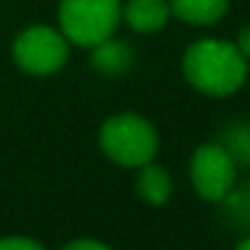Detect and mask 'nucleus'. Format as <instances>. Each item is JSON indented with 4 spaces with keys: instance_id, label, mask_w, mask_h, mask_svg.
<instances>
[{
    "instance_id": "9b49d317",
    "label": "nucleus",
    "mask_w": 250,
    "mask_h": 250,
    "mask_svg": "<svg viewBox=\"0 0 250 250\" xmlns=\"http://www.w3.org/2000/svg\"><path fill=\"white\" fill-rule=\"evenodd\" d=\"M0 250H44L42 243L25 238V235H8V238H0Z\"/></svg>"
},
{
    "instance_id": "7ed1b4c3",
    "label": "nucleus",
    "mask_w": 250,
    "mask_h": 250,
    "mask_svg": "<svg viewBox=\"0 0 250 250\" xmlns=\"http://www.w3.org/2000/svg\"><path fill=\"white\" fill-rule=\"evenodd\" d=\"M120 20V0H62L59 5V30L79 47H96L113 37Z\"/></svg>"
},
{
    "instance_id": "f8f14e48",
    "label": "nucleus",
    "mask_w": 250,
    "mask_h": 250,
    "mask_svg": "<svg viewBox=\"0 0 250 250\" xmlns=\"http://www.w3.org/2000/svg\"><path fill=\"white\" fill-rule=\"evenodd\" d=\"M62 250H110V248L93 238H76V240H69Z\"/></svg>"
},
{
    "instance_id": "423d86ee",
    "label": "nucleus",
    "mask_w": 250,
    "mask_h": 250,
    "mask_svg": "<svg viewBox=\"0 0 250 250\" xmlns=\"http://www.w3.org/2000/svg\"><path fill=\"white\" fill-rule=\"evenodd\" d=\"M172 18L169 0H128L123 5V20L135 32H157Z\"/></svg>"
},
{
    "instance_id": "39448f33",
    "label": "nucleus",
    "mask_w": 250,
    "mask_h": 250,
    "mask_svg": "<svg viewBox=\"0 0 250 250\" xmlns=\"http://www.w3.org/2000/svg\"><path fill=\"white\" fill-rule=\"evenodd\" d=\"M189 177L201 199L223 201L235 184V160L218 143L201 145L191 155Z\"/></svg>"
},
{
    "instance_id": "0eeeda50",
    "label": "nucleus",
    "mask_w": 250,
    "mask_h": 250,
    "mask_svg": "<svg viewBox=\"0 0 250 250\" xmlns=\"http://www.w3.org/2000/svg\"><path fill=\"white\" fill-rule=\"evenodd\" d=\"M172 15L189 25H216L228 13V0H169Z\"/></svg>"
},
{
    "instance_id": "1a4fd4ad",
    "label": "nucleus",
    "mask_w": 250,
    "mask_h": 250,
    "mask_svg": "<svg viewBox=\"0 0 250 250\" xmlns=\"http://www.w3.org/2000/svg\"><path fill=\"white\" fill-rule=\"evenodd\" d=\"M91 49H93V59L91 62L103 74H123L133 62V52L128 49V44L118 42L113 37L103 40L101 44H96Z\"/></svg>"
},
{
    "instance_id": "f257e3e1",
    "label": "nucleus",
    "mask_w": 250,
    "mask_h": 250,
    "mask_svg": "<svg viewBox=\"0 0 250 250\" xmlns=\"http://www.w3.org/2000/svg\"><path fill=\"white\" fill-rule=\"evenodd\" d=\"M187 81L206 96H230L248 79V59L233 42L199 40L187 47L182 62Z\"/></svg>"
},
{
    "instance_id": "9d476101",
    "label": "nucleus",
    "mask_w": 250,
    "mask_h": 250,
    "mask_svg": "<svg viewBox=\"0 0 250 250\" xmlns=\"http://www.w3.org/2000/svg\"><path fill=\"white\" fill-rule=\"evenodd\" d=\"M221 145L230 152V157L235 160V165L238 162L250 165V123L235 125V128L228 133L226 143H221Z\"/></svg>"
},
{
    "instance_id": "ddd939ff",
    "label": "nucleus",
    "mask_w": 250,
    "mask_h": 250,
    "mask_svg": "<svg viewBox=\"0 0 250 250\" xmlns=\"http://www.w3.org/2000/svg\"><path fill=\"white\" fill-rule=\"evenodd\" d=\"M235 47H238V52L250 62V25L248 27H243L240 32H238V40H235Z\"/></svg>"
},
{
    "instance_id": "20e7f679",
    "label": "nucleus",
    "mask_w": 250,
    "mask_h": 250,
    "mask_svg": "<svg viewBox=\"0 0 250 250\" xmlns=\"http://www.w3.org/2000/svg\"><path fill=\"white\" fill-rule=\"evenodd\" d=\"M13 57L22 71L32 76H47L66 64L69 40L62 35V30L35 25L18 35L13 44Z\"/></svg>"
},
{
    "instance_id": "4468645a",
    "label": "nucleus",
    "mask_w": 250,
    "mask_h": 250,
    "mask_svg": "<svg viewBox=\"0 0 250 250\" xmlns=\"http://www.w3.org/2000/svg\"><path fill=\"white\" fill-rule=\"evenodd\" d=\"M235 250H250V235H248V238H245V240H240V243H238V248H235Z\"/></svg>"
},
{
    "instance_id": "6e6552de",
    "label": "nucleus",
    "mask_w": 250,
    "mask_h": 250,
    "mask_svg": "<svg viewBox=\"0 0 250 250\" xmlns=\"http://www.w3.org/2000/svg\"><path fill=\"white\" fill-rule=\"evenodd\" d=\"M135 187H138L140 199L147 201L150 206H162L172 196V177L165 167H160L155 162H147V165L140 167Z\"/></svg>"
},
{
    "instance_id": "f03ea898",
    "label": "nucleus",
    "mask_w": 250,
    "mask_h": 250,
    "mask_svg": "<svg viewBox=\"0 0 250 250\" xmlns=\"http://www.w3.org/2000/svg\"><path fill=\"white\" fill-rule=\"evenodd\" d=\"M98 140L105 157L120 167H143L155 160L160 147L155 125L138 113H118L108 118Z\"/></svg>"
}]
</instances>
